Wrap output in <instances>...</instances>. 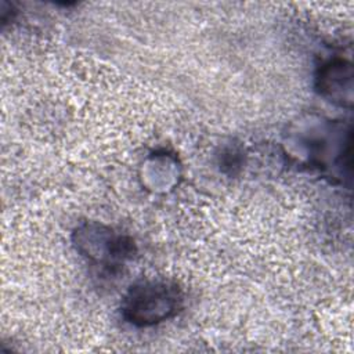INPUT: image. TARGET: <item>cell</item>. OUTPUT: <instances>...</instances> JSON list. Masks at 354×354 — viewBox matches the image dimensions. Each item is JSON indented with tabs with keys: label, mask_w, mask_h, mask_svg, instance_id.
Segmentation results:
<instances>
[{
	"label": "cell",
	"mask_w": 354,
	"mask_h": 354,
	"mask_svg": "<svg viewBox=\"0 0 354 354\" xmlns=\"http://www.w3.org/2000/svg\"><path fill=\"white\" fill-rule=\"evenodd\" d=\"M183 292L166 279H142L122 300V315L137 326H149L174 317L183 307Z\"/></svg>",
	"instance_id": "cell-1"
},
{
	"label": "cell",
	"mask_w": 354,
	"mask_h": 354,
	"mask_svg": "<svg viewBox=\"0 0 354 354\" xmlns=\"http://www.w3.org/2000/svg\"><path fill=\"white\" fill-rule=\"evenodd\" d=\"M351 65L346 61H330L322 66L318 76L321 93L332 101H351Z\"/></svg>",
	"instance_id": "cell-2"
}]
</instances>
